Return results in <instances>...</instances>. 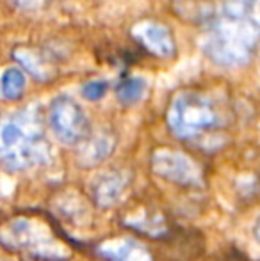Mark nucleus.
Here are the masks:
<instances>
[{
  "instance_id": "nucleus-1",
  "label": "nucleus",
  "mask_w": 260,
  "mask_h": 261,
  "mask_svg": "<svg viewBox=\"0 0 260 261\" xmlns=\"http://www.w3.org/2000/svg\"><path fill=\"white\" fill-rule=\"evenodd\" d=\"M52 149L45 137L38 107L0 117V162L11 171H27L49 164Z\"/></svg>"
},
{
  "instance_id": "nucleus-2",
  "label": "nucleus",
  "mask_w": 260,
  "mask_h": 261,
  "mask_svg": "<svg viewBox=\"0 0 260 261\" xmlns=\"http://www.w3.org/2000/svg\"><path fill=\"white\" fill-rule=\"evenodd\" d=\"M260 39V21L250 13L225 9L208 31L203 50L216 64L233 68L251 59Z\"/></svg>"
},
{
  "instance_id": "nucleus-3",
  "label": "nucleus",
  "mask_w": 260,
  "mask_h": 261,
  "mask_svg": "<svg viewBox=\"0 0 260 261\" xmlns=\"http://www.w3.org/2000/svg\"><path fill=\"white\" fill-rule=\"evenodd\" d=\"M0 245L32 259L59 261L69 256V251L54 237L52 229L32 217H14L0 224Z\"/></svg>"
},
{
  "instance_id": "nucleus-4",
  "label": "nucleus",
  "mask_w": 260,
  "mask_h": 261,
  "mask_svg": "<svg viewBox=\"0 0 260 261\" xmlns=\"http://www.w3.org/2000/svg\"><path fill=\"white\" fill-rule=\"evenodd\" d=\"M218 112L205 94L195 91L178 93L168 109V126L180 139H193L216 126Z\"/></svg>"
},
{
  "instance_id": "nucleus-5",
  "label": "nucleus",
  "mask_w": 260,
  "mask_h": 261,
  "mask_svg": "<svg viewBox=\"0 0 260 261\" xmlns=\"http://www.w3.org/2000/svg\"><path fill=\"white\" fill-rule=\"evenodd\" d=\"M49 123L56 137L68 146L82 144L89 137V119L82 107L69 96H59L52 101Z\"/></svg>"
},
{
  "instance_id": "nucleus-6",
  "label": "nucleus",
  "mask_w": 260,
  "mask_h": 261,
  "mask_svg": "<svg viewBox=\"0 0 260 261\" xmlns=\"http://www.w3.org/2000/svg\"><path fill=\"white\" fill-rule=\"evenodd\" d=\"M152 169L159 178L180 187L201 185V171L193 158L175 149H157L152 156Z\"/></svg>"
},
{
  "instance_id": "nucleus-7",
  "label": "nucleus",
  "mask_w": 260,
  "mask_h": 261,
  "mask_svg": "<svg viewBox=\"0 0 260 261\" xmlns=\"http://www.w3.org/2000/svg\"><path fill=\"white\" fill-rule=\"evenodd\" d=\"M134 39L143 45V48L148 50L152 55L159 59H171L175 57L177 46H175V38L171 31L164 23L153 20L139 21L132 29Z\"/></svg>"
},
{
  "instance_id": "nucleus-8",
  "label": "nucleus",
  "mask_w": 260,
  "mask_h": 261,
  "mask_svg": "<svg viewBox=\"0 0 260 261\" xmlns=\"http://www.w3.org/2000/svg\"><path fill=\"white\" fill-rule=\"evenodd\" d=\"M129 187V176L120 171L102 174L93 187V199L100 208H112L123 199Z\"/></svg>"
},
{
  "instance_id": "nucleus-9",
  "label": "nucleus",
  "mask_w": 260,
  "mask_h": 261,
  "mask_svg": "<svg viewBox=\"0 0 260 261\" xmlns=\"http://www.w3.org/2000/svg\"><path fill=\"white\" fill-rule=\"evenodd\" d=\"M98 251L109 261H153L148 249L132 238H112L104 242Z\"/></svg>"
},
{
  "instance_id": "nucleus-10",
  "label": "nucleus",
  "mask_w": 260,
  "mask_h": 261,
  "mask_svg": "<svg viewBox=\"0 0 260 261\" xmlns=\"http://www.w3.org/2000/svg\"><path fill=\"white\" fill-rule=\"evenodd\" d=\"M114 149V137L111 134H102L94 135V137H87L82 142V149H80L79 160L86 167H94V165L102 164Z\"/></svg>"
},
{
  "instance_id": "nucleus-11",
  "label": "nucleus",
  "mask_w": 260,
  "mask_h": 261,
  "mask_svg": "<svg viewBox=\"0 0 260 261\" xmlns=\"http://www.w3.org/2000/svg\"><path fill=\"white\" fill-rule=\"evenodd\" d=\"M13 57L31 73L34 79L41 80H50L52 79V66L49 64L45 57L38 52V50H32V48H27V46H20L13 52Z\"/></svg>"
},
{
  "instance_id": "nucleus-12",
  "label": "nucleus",
  "mask_w": 260,
  "mask_h": 261,
  "mask_svg": "<svg viewBox=\"0 0 260 261\" xmlns=\"http://www.w3.org/2000/svg\"><path fill=\"white\" fill-rule=\"evenodd\" d=\"M0 87L7 100H18L25 91V75L18 68H9L2 75Z\"/></svg>"
},
{
  "instance_id": "nucleus-13",
  "label": "nucleus",
  "mask_w": 260,
  "mask_h": 261,
  "mask_svg": "<svg viewBox=\"0 0 260 261\" xmlns=\"http://www.w3.org/2000/svg\"><path fill=\"white\" fill-rule=\"evenodd\" d=\"M145 91H146L145 80L134 76V79H127L122 82V86L118 87V98H120L122 103L134 105L141 100L143 94H145Z\"/></svg>"
},
{
  "instance_id": "nucleus-14",
  "label": "nucleus",
  "mask_w": 260,
  "mask_h": 261,
  "mask_svg": "<svg viewBox=\"0 0 260 261\" xmlns=\"http://www.w3.org/2000/svg\"><path fill=\"white\" fill-rule=\"evenodd\" d=\"M105 91H107V84H105L104 80H91V82L84 84L82 96L86 98V100L94 101V100H100L105 94Z\"/></svg>"
},
{
  "instance_id": "nucleus-15",
  "label": "nucleus",
  "mask_w": 260,
  "mask_h": 261,
  "mask_svg": "<svg viewBox=\"0 0 260 261\" xmlns=\"http://www.w3.org/2000/svg\"><path fill=\"white\" fill-rule=\"evenodd\" d=\"M257 0H228L225 6V9L230 11H241V13H250V9L253 7V4Z\"/></svg>"
},
{
  "instance_id": "nucleus-16",
  "label": "nucleus",
  "mask_w": 260,
  "mask_h": 261,
  "mask_svg": "<svg viewBox=\"0 0 260 261\" xmlns=\"http://www.w3.org/2000/svg\"><path fill=\"white\" fill-rule=\"evenodd\" d=\"M13 2L25 11H34L43 6V0H13Z\"/></svg>"
},
{
  "instance_id": "nucleus-17",
  "label": "nucleus",
  "mask_w": 260,
  "mask_h": 261,
  "mask_svg": "<svg viewBox=\"0 0 260 261\" xmlns=\"http://www.w3.org/2000/svg\"><path fill=\"white\" fill-rule=\"evenodd\" d=\"M257 233H258V237H260V222H258V227H257Z\"/></svg>"
}]
</instances>
